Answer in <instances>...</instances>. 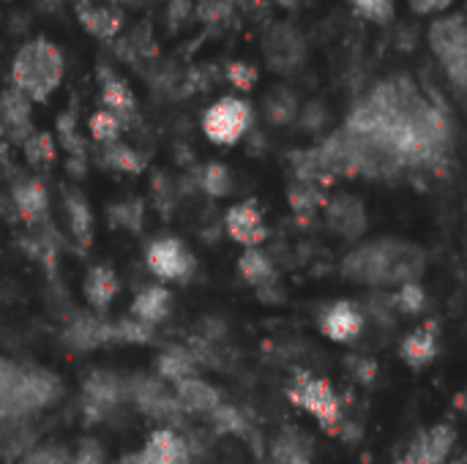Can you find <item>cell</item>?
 <instances>
[{"label":"cell","mask_w":467,"mask_h":464,"mask_svg":"<svg viewBox=\"0 0 467 464\" xmlns=\"http://www.w3.org/2000/svg\"><path fill=\"white\" fill-rule=\"evenodd\" d=\"M451 153V120L413 82L400 74L380 82L312 156L320 172L391 178L435 170Z\"/></svg>","instance_id":"obj_1"},{"label":"cell","mask_w":467,"mask_h":464,"mask_svg":"<svg viewBox=\"0 0 467 464\" xmlns=\"http://www.w3.org/2000/svg\"><path fill=\"white\" fill-rule=\"evenodd\" d=\"M427 254L410 241H372L353 249L342 260L345 279L367 287H402L408 282H419L424 273Z\"/></svg>","instance_id":"obj_2"},{"label":"cell","mask_w":467,"mask_h":464,"mask_svg":"<svg viewBox=\"0 0 467 464\" xmlns=\"http://www.w3.org/2000/svg\"><path fill=\"white\" fill-rule=\"evenodd\" d=\"M63 399V383L52 369L16 364L0 356V427L27 424Z\"/></svg>","instance_id":"obj_3"},{"label":"cell","mask_w":467,"mask_h":464,"mask_svg":"<svg viewBox=\"0 0 467 464\" xmlns=\"http://www.w3.org/2000/svg\"><path fill=\"white\" fill-rule=\"evenodd\" d=\"M63 52L47 38H33L22 44L11 63V85L38 104L52 98V93L63 82Z\"/></svg>","instance_id":"obj_4"},{"label":"cell","mask_w":467,"mask_h":464,"mask_svg":"<svg viewBox=\"0 0 467 464\" xmlns=\"http://www.w3.org/2000/svg\"><path fill=\"white\" fill-rule=\"evenodd\" d=\"M430 46L457 90L467 93V22L465 16H441L430 27Z\"/></svg>","instance_id":"obj_5"},{"label":"cell","mask_w":467,"mask_h":464,"mask_svg":"<svg viewBox=\"0 0 467 464\" xmlns=\"http://www.w3.org/2000/svg\"><path fill=\"white\" fill-rule=\"evenodd\" d=\"M287 399L296 407H301L304 413L315 416L326 432L342 429V405H339V397L328 380L315 377L309 372H296V377L287 388Z\"/></svg>","instance_id":"obj_6"},{"label":"cell","mask_w":467,"mask_h":464,"mask_svg":"<svg viewBox=\"0 0 467 464\" xmlns=\"http://www.w3.org/2000/svg\"><path fill=\"white\" fill-rule=\"evenodd\" d=\"M145 268L161 282V284H183L197 271V257L186 246L183 238L175 235H159L145 243Z\"/></svg>","instance_id":"obj_7"},{"label":"cell","mask_w":467,"mask_h":464,"mask_svg":"<svg viewBox=\"0 0 467 464\" xmlns=\"http://www.w3.org/2000/svg\"><path fill=\"white\" fill-rule=\"evenodd\" d=\"M254 112L252 104L238 98V96H224L219 101H213L205 115H202V134L222 148H230L235 142H241L246 137V131L252 129Z\"/></svg>","instance_id":"obj_8"},{"label":"cell","mask_w":467,"mask_h":464,"mask_svg":"<svg viewBox=\"0 0 467 464\" xmlns=\"http://www.w3.org/2000/svg\"><path fill=\"white\" fill-rule=\"evenodd\" d=\"M129 402L148 418L159 421L161 427H172L178 429V421L186 418L178 399H175V388L167 386L164 380H159L156 375H137L129 377Z\"/></svg>","instance_id":"obj_9"},{"label":"cell","mask_w":467,"mask_h":464,"mask_svg":"<svg viewBox=\"0 0 467 464\" xmlns=\"http://www.w3.org/2000/svg\"><path fill=\"white\" fill-rule=\"evenodd\" d=\"M123 402H129V377L109 369H96L82 383V410L90 421H104Z\"/></svg>","instance_id":"obj_10"},{"label":"cell","mask_w":467,"mask_h":464,"mask_svg":"<svg viewBox=\"0 0 467 464\" xmlns=\"http://www.w3.org/2000/svg\"><path fill=\"white\" fill-rule=\"evenodd\" d=\"M263 57H265L271 71H276L282 77L293 74L306 60V41H304V36L293 25L276 22L263 36Z\"/></svg>","instance_id":"obj_11"},{"label":"cell","mask_w":467,"mask_h":464,"mask_svg":"<svg viewBox=\"0 0 467 464\" xmlns=\"http://www.w3.org/2000/svg\"><path fill=\"white\" fill-rule=\"evenodd\" d=\"M224 232L230 235V241H235L244 249L263 246L268 238V227H265V219H263V211L257 208V202L241 200V202L230 205L224 213Z\"/></svg>","instance_id":"obj_12"},{"label":"cell","mask_w":467,"mask_h":464,"mask_svg":"<svg viewBox=\"0 0 467 464\" xmlns=\"http://www.w3.org/2000/svg\"><path fill=\"white\" fill-rule=\"evenodd\" d=\"M11 202H14L19 219L30 227H44L49 222V191L38 175H27V178L14 180Z\"/></svg>","instance_id":"obj_13"},{"label":"cell","mask_w":467,"mask_h":464,"mask_svg":"<svg viewBox=\"0 0 467 464\" xmlns=\"http://www.w3.org/2000/svg\"><path fill=\"white\" fill-rule=\"evenodd\" d=\"M63 342L77 350V353H88L96 347H104L109 342H115V323H107L101 314L88 312V314H77L68 320V325L63 328Z\"/></svg>","instance_id":"obj_14"},{"label":"cell","mask_w":467,"mask_h":464,"mask_svg":"<svg viewBox=\"0 0 467 464\" xmlns=\"http://www.w3.org/2000/svg\"><path fill=\"white\" fill-rule=\"evenodd\" d=\"M172 306H175V295L167 284L161 282H150L145 287H140L131 298V306H129V317L148 325V328H156L161 325L170 314H172Z\"/></svg>","instance_id":"obj_15"},{"label":"cell","mask_w":467,"mask_h":464,"mask_svg":"<svg viewBox=\"0 0 467 464\" xmlns=\"http://www.w3.org/2000/svg\"><path fill=\"white\" fill-rule=\"evenodd\" d=\"M175 399L183 410V416H194V418H202V421H211L216 416V410L224 405L222 399V391L208 383L205 377H189L183 383L175 386Z\"/></svg>","instance_id":"obj_16"},{"label":"cell","mask_w":467,"mask_h":464,"mask_svg":"<svg viewBox=\"0 0 467 464\" xmlns=\"http://www.w3.org/2000/svg\"><path fill=\"white\" fill-rule=\"evenodd\" d=\"M326 224L334 235L345 241H358L367 230L364 202L353 194H339L326 202Z\"/></svg>","instance_id":"obj_17"},{"label":"cell","mask_w":467,"mask_h":464,"mask_svg":"<svg viewBox=\"0 0 467 464\" xmlns=\"http://www.w3.org/2000/svg\"><path fill=\"white\" fill-rule=\"evenodd\" d=\"M320 331L326 339L337 342V345H348V342H356L364 331V314L358 312L356 304L350 301H339V304H331L320 312Z\"/></svg>","instance_id":"obj_18"},{"label":"cell","mask_w":467,"mask_h":464,"mask_svg":"<svg viewBox=\"0 0 467 464\" xmlns=\"http://www.w3.org/2000/svg\"><path fill=\"white\" fill-rule=\"evenodd\" d=\"M0 129L3 137L16 145H22V139L33 131V101L14 85L0 93Z\"/></svg>","instance_id":"obj_19"},{"label":"cell","mask_w":467,"mask_h":464,"mask_svg":"<svg viewBox=\"0 0 467 464\" xmlns=\"http://www.w3.org/2000/svg\"><path fill=\"white\" fill-rule=\"evenodd\" d=\"M142 457L150 464H192V446L178 429L159 427L148 435Z\"/></svg>","instance_id":"obj_20"},{"label":"cell","mask_w":467,"mask_h":464,"mask_svg":"<svg viewBox=\"0 0 467 464\" xmlns=\"http://www.w3.org/2000/svg\"><path fill=\"white\" fill-rule=\"evenodd\" d=\"M118 293H120V279L112 265L96 263L88 268V273L82 279V295L96 314H104L112 306V301L118 298Z\"/></svg>","instance_id":"obj_21"},{"label":"cell","mask_w":467,"mask_h":464,"mask_svg":"<svg viewBox=\"0 0 467 464\" xmlns=\"http://www.w3.org/2000/svg\"><path fill=\"white\" fill-rule=\"evenodd\" d=\"M454 440H457V429L449 424H438L430 432H421L408 454L416 464H446V459L451 457Z\"/></svg>","instance_id":"obj_22"},{"label":"cell","mask_w":467,"mask_h":464,"mask_svg":"<svg viewBox=\"0 0 467 464\" xmlns=\"http://www.w3.org/2000/svg\"><path fill=\"white\" fill-rule=\"evenodd\" d=\"M99 88H101L104 109H109L123 123H129L134 118V112H137V98H134L131 88L126 85V79H120L112 68L99 66Z\"/></svg>","instance_id":"obj_23"},{"label":"cell","mask_w":467,"mask_h":464,"mask_svg":"<svg viewBox=\"0 0 467 464\" xmlns=\"http://www.w3.org/2000/svg\"><path fill=\"white\" fill-rule=\"evenodd\" d=\"M77 19L90 36H96L101 41H112L123 30V14L120 11L99 5V3H88V0L77 3Z\"/></svg>","instance_id":"obj_24"},{"label":"cell","mask_w":467,"mask_h":464,"mask_svg":"<svg viewBox=\"0 0 467 464\" xmlns=\"http://www.w3.org/2000/svg\"><path fill=\"white\" fill-rule=\"evenodd\" d=\"M438 347H441V336H438V325L427 323L419 325L416 331H410L402 342V361L413 369L430 366L438 358Z\"/></svg>","instance_id":"obj_25"},{"label":"cell","mask_w":467,"mask_h":464,"mask_svg":"<svg viewBox=\"0 0 467 464\" xmlns=\"http://www.w3.org/2000/svg\"><path fill=\"white\" fill-rule=\"evenodd\" d=\"M200 375V358L194 350H186V347H167L159 361H156V377L164 380L167 386H178L189 377H197Z\"/></svg>","instance_id":"obj_26"},{"label":"cell","mask_w":467,"mask_h":464,"mask_svg":"<svg viewBox=\"0 0 467 464\" xmlns=\"http://www.w3.org/2000/svg\"><path fill=\"white\" fill-rule=\"evenodd\" d=\"M238 273L249 287L265 290V287H274V282H276V263L271 260V254L263 246L244 249V254L238 257Z\"/></svg>","instance_id":"obj_27"},{"label":"cell","mask_w":467,"mask_h":464,"mask_svg":"<svg viewBox=\"0 0 467 464\" xmlns=\"http://www.w3.org/2000/svg\"><path fill=\"white\" fill-rule=\"evenodd\" d=\"M63 213H66L71 238L79 241L82 246H90V241H93V213H90L88 200L77 189H63Z\"/></svg>","instance_id":"obj_28"},{"label":"cell","mask_w":467,"mask_h":464,"mask_svg":"<svg viewBox=\"0 0 467 464\" xmlns=\"http://www.w3.org/2000/svg\"><path fill=\"white\" fill-rule=\"evenodd\" d=\"M263 112H265V120L271 126H290L298 120L301 104H298V96L287 85H276L265 93Z\"/></svg>","instance_id":"obj_29"},{"label":"cell","mask_w":467,"mask_h":464,"mask_svg":"<svg viewBox=\"0 0 467 464\" xmlns=\"http://www.w3.org/2000/svg\"><path fill=\"white\" fill-rule=\"evenodd\" d=\"M22 153H25V161L36 170H49L57 159V145L52 139V134L47 131H30L25 139H22Z\"/></svg>","instance_id":"obj_30"},{"label":"cell","mask_w":467,"mask_h":464,"mask_svg":"<svg viewBox=\"0 0 467 464\" xmlns=\"http://www.w3.org/2000/svg\"><path fill=\"white\" fill-rule=\"evenodd\" d=\"M271 459L274 464H312V454H309L306 440L298 432L285 429L271 446Z\"/></svg>","instance_id":"obj_31"},{"label":"cell","mask_w":467,"mask_h":464,"mask_svg":"<svg viewBox=\"0 0 467 464\" xmlns=\"http://www.w3.org/2000/svg\"><path fill=\"white\" fill-rule=\"evenodd\" d=\"M101 161L109 170L126 172V175H137L145 170V159L126 142H112V145H101Z\"/></svg>","instance_id":"obj_32"},{"label":"cell","mask_w":467,"mask_h":464,"mask_svg":"<svg viewBox=\"0 0 467 464\" xmlns=\"http://www.w3.org/2000/svg\"><path fill=\"white\" fill-rule=\"evenodd\" d=\"M287 200H290V208H293L298 216H312L315 211L326 208L323 186H315V183H306V180H296V183L287 189Z\"/></svg>","instance_id":"obj_33"},{"label":"cell","mask_w":467,"mask_h":464,"mask_svg":"<svg viewBox=\"0 0 467 464\" xmlns=\"http://www.w3.org/2000/svg\"><path fill=\"white\" fill-rule=\"evenodd\" d=\"M197 178H200V189L213 200H224L233 191V172L222 161H208Z\"/></svg>","instance_id":"obj_34"},{"label":"cell","mask_w":467,"mask_h":464,"mask_svg":"<svg viewBox=\"0 0 467 464\" xmlns=\"http://www.w3.org/2000/svg\"><path fill=\"white\" fill-rule=\"evenodd\" d=\"M123 129H126V123H123L118 115H112L109 109H104V107H101V109H96V112L88 118V131H90L93 142H99V145L120 142Z\"/></svg>","instance_id":"obj_35"},{"label":"cell","mask_w":467,"mask_h":464,"mask_svg":"<svg viewBox=\"0 0 467 464\" xmlns=\"http://www.w3.org/2000/svg\"><path fill=\"white\" fill-rule=\"evenodd\" d=\"M389 304H391L397 312L413 317V314H421V312H424V306H427V293H424V287H421L419 282H408V284L397 287V290L389 295Z\"/></svg>","instance_id":"obj_36"},{"label":"cell","mask_w":467,"mask_h":464,"mask_svg":"<svg viewBox=\"0 0 467 464\" xmlns=\"http://www.w3.org/2000/svg\"><path fill=\"white\" fill-rule=\"evenodd\" d=\"M16 464H71V449L63 443H36Z\"/></svg>","instance_id":"obj_37"},{"label":"cell","mask_w":467,"mask_h":464,"mask_svg":"<svg viewBox=\"0 0 467 464\" xmlns=\"http://www.w3.org/2000/svg\"><path fill=\"white\" fill-rule=\"evenodd\" d=\"M348 3L361 19H369L375 25H389L397 11L394 0H348Z\"/></svg>","instance_id":"obj_38"},{"label":"cell","mask_w":467,"mask_h":464,"mask_svg":"<svg viewBox=\"0 0 467 464\" xmlns=\"http://www.w3.org/2000/svg\"><path fill=\"white\" fill-rule=\"evenodd\" d=\"M238 0H194V14L205 25H222L233 16Z\"/></svg>","instance_id":"obj_39"},{"label":"cell","mask_w":467,"mask_h":464,"mask_svg":"<svg viewBox=\"0 0 467 464\" xmlns=\"http://www.w3.org/2000/svg\"><path fill=\"white\" fill-rule=\"evenodd\" d=\"M257 79H260L257 68H254L252 63H246V60H233V63L227 66V82H230L235 90H241V93L252 90V88L257 85Z\"/></svg>","instance_id":"obj_40"},{"label":"cell","mask_w":467,"mask_h":464,"mask_svg":"<svg viewBox=\"0 0 467 464\" xmlns=\"http://www.w3.org/2000/svg\"><path fill=\"white\" fill-rule=\"evenodd\" d=\"M71 464H107V451H104V446L99 440L82 438L71 449Z\"/></svg>","instance_id":"obj_41"},{"label":"cell","mask_w":467,"mask_h":464,"mask_svg":"<svg viewBox=\"0 0 467 464\" xmlns=\"http://www.w3.org/2000/svg\"><path fill=\"white\" fill-rule=\"evenodd\" d=\"M326 120H328L326 107H323V104H317V101H312V104L301 107V112H298V123H301L306 131H312V134H315V131H320Z\"/></svg>","instance_id":"obj_42"},{"label":"cell","mask_w":467,"mask_h":464,"mask_svg":"<svg viewBox=\"0 0 467 464\" xmlns=\"http://www.w3.org/2000/svg\"><path fill=\"white\" fill-rule=\"evenodd\" d=\"M134 205H137V202H131V200H123V202H118V205H112L115 224H120V227H126V230H140V227H142V211L131 213Z\"/></svg>","instance_id":"obj_43"},{"label":"cell","mask_w":467,"mask_h":464,"mask_svg":"<svg viewBox=\"0 0 467 464\" xmlns=\"http://www.w3.org/2000/svg\"><path fill=\"white\" fill-rule=\"evenodd\" d=\"M192 14H194V0H170V8H167L170 27H181Z\"/></svg>","instance_id":"obj_44"},{"label":"cell","mask_w":467,"mask_h":464,"mask_svg":"<svg viewBox=\"0 0 467 464\" xmlns=\"http://www.w3.org/2000/svg\"><path fill=\"white\" fill-rule=\"evenodd\" d=\"M410 3V8L416 11V14H441V11H449L457 0H408Z\"/></svg>","instance_id":"obj_45"},{"label":"cell","mask_w":467,"mask_h":464,"mask_svg":"<svg viewBox=\"0 0 467 464\" xmlns=\"http://www.w3.org/2000/svg\"><path fill=\"white\" fill-rule=\"evenodd\" d=\"M350 364H356V377L358 380H364V383H372L375 380V372H378V366H375V361L372 358H364V356H353L350 358Z\"/></svg>","instance_id":"obj_46"},{"label":"cell","mask_w":467,"mask_h":464,"mask_svg":"<svg viewBox=\"0 0 467 464\" xmlns=\"http://www.w3.org/2000/svg\"><path fill=\"white\" fill-rule=\"evenodd\" d=\"M118 464H150V462H148V459L142 457V451H140V454H129V457H123Z\"/></svg>","instance_id":"obj_47"},{"label":"cell","mask_w":467,"mask_h":464,"mask_svg":"<svg viewBox=\"0 0 467 464\" xmlns=\"http://www.w3.org/2000/svg\"><path fill=\"white\" fill-rule=\"evenodd\" d=\"M394 464H416V462H413V457H410V454H405L402 459H397Z\"/></svg>","instance_id":"obj_48"},{"label":"cell","mask_w":467,"mask_h":464,"mask_svg":"<svg viewBox=\"0 0 467 464\" xmlns=\"http://www.w3.org/2000/svg\"><path fill=\"white\" fill-rule=\"evenodd\" d=\"M460 402H462V407H465V413H467V391L462 394V399H460Z\"/></svg>","instance_id":"obj_49"},{"label":"cell","mask_w":467,"mask_h":464,"mask_svg":"<svg viewBox=\"0 0 467 464\" xmlns=\"http://www.w3.org/2000/svg\"><path fill=\"white\" fill-rule=\"evenodd\" d=\"M44 3H47V5H55V3H57V0H44Z\"/></svg>","instance_id":"obj_50"},{"label":"cell","mask_w":467,"mask_h":464,"mask_svg":"<svg viewBox=\"0 0 467 464\" xmlns=\"http://www.w3.org/2000/svg\"><path fill=\"white\" fill-rule=\"evenodd\" d=\"M0 142H5V137H3V129H0Z\"/></svg>","instance_id":"obj_51"}]
</instances>
